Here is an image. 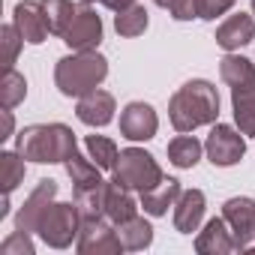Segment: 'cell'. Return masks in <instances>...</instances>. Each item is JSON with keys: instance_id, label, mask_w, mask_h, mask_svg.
<instances>
[{"instance_id": "6da1fadb", "label": "cell", "mask_w": 255, "mask_h": 255, "mask_svg": "<svg viewBox=\"0 0 255 255\" xmlns=\"http://www.w3.org/2000/svg\"><path fill=\"white\" fill-rule=\"evenodd\" d=\"M168 117L177 132H192L198 126L216 123L219 117V93L210 81L195 78L186 81L168 102Z\"/></svg>"}, {"instance_id": "7a4b0ae2", "label": "cell", "mask_w": 255, "mask_h": 255, "mask_svg": "<svg viewBox=\"0 0 255 255\" xmlns=\"http://www.w3.org/2000/svg\"><path fill=\"white\" fill-rule=\"evenodd\" d=\"M15 150L30 162H66L78 144L75 132L63 123H33L18 132Z\"/></svg>"}, {"instance_id": "3957f363", "label": "cell", "mask_w": 255, "mask_h": 255, "mask_svg": "<svg viewBox=\"0 0 255 255\" xmlns=\"http://www.w3.org/2000/svg\"><path fill=\"white\" fill-rule=\"evenodd\" d=\"M108 75V60L96 51H75L69 57H60L54 66V84L63 96H84L96 90Z\"/></svg>"}, {"instance_id": "277c9868", "label": "cell", "mask_w": 255, "mask_h": 255, "mask_svg": "<svg viewBox=\"0 0 255 255\" xmlns=\"http://www.w3.org/2000/svg\"><path fill=\"white\" fill-rule=\"evenodd\" d=\"M111 174H114V180L120 186L135 189V192H144V189H150V186H156L162 180L159 162L147 150H141V147H126V150H120Z\"/></svg>"}, {"instance_id": "5b68a950", "label": "cell", "mask_w": 255, "mask_h": 255, "mask_svg": "<svg viewBox=\"0 0 255 255\" xmlns=\"http://www.w3.org/2000/svg\"><path fill=\"white\" fill-rule=\"evenodd\" d=\"M78 228H81L78 204H72V201H51V207L45 210V216L39 222V237L51 249H66L72 243V237H78Z\"/></svg>"}, {"instance_id": "8992f818", "label": "cell", "mask_w": 255, "mask_h": 255, "mask_svg": "<svg viewBox=\"0 0 255 255\" xmlns=\"http://www.w3.org/2000/svg\"><path fill=\"white\" fill-rule=\"evenodd\" d=\"M75 246H78L81 255H117V252H126L120 237H117V225L108 216L81 219L78 243Z\"/></svg>"}, {"instance_id": "52a82bcc", "label": "cell", "mask_w": 255, "mask_h": 255, "mask_svg": "<svg viewBox=\"0 0 255 255\" xmlns=\"http://www.w3.org/2000/svg\"><path fill=\"white\" fill-rule=\"evenodd\" d=\"M204 150H207V159L219 168H228V165H237L246 153V141H243V132H234L231 126L225 123H216L207 141H204Z\"/></svg>"}, {"instance_id": "ba28073f", "label": "cell", "mask_w": 255, "mask_h": 255, "mask_svg": "<svg viewBox=\"0 0 255 255\" xmlns=\"http://www.w3.org/2000/svg\"><path fill=\"white\" fill-rule=\"evenodd\" d=\"M63 42L75 51H93L102 42V18L96 15V9H90V3H81L72 24L63 33Z\"/></svg>"}, {"instance_id": "9c48e42d", "label": "cell", "mask_w": 255, "mask_h": 255, "mask_svg": "<svg viewBox=\"0 0 255 255\" xmlns=\"http://www.w3.org/2000/svg\"><path fill=\"white\" fill-rule=\"evenodd\" d=\"M222 219L228 222L237 249H249L255 240V201L252 198H228L222 204Z\"/></svg>"}, {"instance_id": "30bf717a", "label": "cell", "mask_w": 255, "mask_h": 255, "mask_svg": "<svg viewBox=\"0 0 255 255\" xmlns=\"http://www.w3.org/2000/svg\"><path fill=\"white\" fill-rule=\"evenodd\" d=\"M159 129V117L147 102H129L120 111V132L129 141H150Z\"/></svg>"}, {"instance_id": "8fae6325", "label": "cell", "mask_w": 255, "mask_h": 255, "mask_svg": "<svg viewBox=\"0 0 255 255\" xmlns=\"http://www.w3.org/2000/svg\"><path fill=\"white\" fill-rule=\"evenodd\" d=\"M54 195H57V183H54V180H39L36 189H33V192L27 195V201L21 204V210H18V216H15V228H18V231H27V234L39 231V222H42L45 210L51 207Z\"/></svg>"}, {"instance_id": "7c38bea8", "label": "cell", "mask_w": 255, "mask_h": 255, "mask_svg": "<svg viewBox=\"0 0 255 255\" xmlns=\"http://www.w3.org/2000/svg\"><path fill=\"white\" fill-rule=\"evenodd\" d=\"M12 24L18 27V33L30 45H39L48 36V27H45V18H42V3H39V0H21V3H15Z\"/></svg>"}, {"instance_id": "4fadbf2b", "label": "cell", "mask_w": 255, "mask_h": 255, "mask_svg": "<svg viewBox=\"0 0 255 255\" xmlns=\"http://www.w3.org/2000/svg\"><path fill=\"white\" fill-rule=\"evenodd\" d=\"M75 114H78V120L87 123V126H105V123H111V117H114V96H111L108 90H99V87H96V90L78 96Z\"/></svg>"}, {"instance_id": "5bb4252c", "label": "cell", "mask_w": 255, "mask_h": 255, "mask_svg": "<svg viewBox=\"0 0 255 255\" xmlns=\"http://www.w3.org/2000/svg\"><path fill=\"white\" fill-rule=\"evenodd\" d=\"M234 249H237V243H234L231 228H228V222L222 216L219 219H210L198 231V237H195V252L198 255H228Z\"/></svg>"}, {"instance_id": "9a60e30c", "label": "cell", "mask_w": 255, "mask_h": 255, "mask_svg": "<svg viewBox=\"0 0 255 255\" xmlns=\"http://www.w3.org/2000/svg\"><path fill=\"white\" fill-rule=\"evenodd\" d=\"M252 39H255V18L246 15V12H237V15L225 18L216 27V45L225 48V51H234L240 45H249Z\"/></svg>"}, {"instance_id": "2e32d148", "label": "cell", "mask_w": 255, "mask_h": 255, "mask_svg": "<svg viewBox=\"0 0 255 255\" xmlns=\"http://www.w3.org/2000/svg\"><path fill=\"white\" fill-rule=\"evenodd\" d=\"M204 192L201 189H186V192H180V198H177V204H174V228L180 231V234H192V231H198V225H201V219H204Z\"/></svg>"}, {"instance_id": "e0dca14e", "label": "cell", "mask_w": 255, "mask_h": 255, "mask_svg": "<svg viewBox=\"0 0 255 255\" xmlns=\"http://www.w3.org/2000/svg\"><path fill=\"white\" fill-rule=\"evenodd\" d=\"M180 180H174V177H162L156 186H150V189H144L141 192V207H144V213H150V216H165L168 213V207H174L177 204V198H180Z\"/></svg>"}, {"instance_id": "ac0fdd59", "label": "cell", "mask_w": 255, "mask_h": 255, "mask_svg": "<svg viewBox=\"0 0 255 255\" xmlns=\"http://www.w3.org/2000/svg\"><path fill=\"white\" fill-rule=\"evenodd\" d=\"M105 216H108L114 225H120V222H126V219L138 216V204H135V198H132V189H126V186H120L117 180H111V183L105 186Z\"/></svg>"}, {"instance_id": "d6986e66", "label": "cell", "mask_w": 255, "mask_h": 255, "mask_svg": "<svg viewBox=\"0 0 255 255\" xmlns=\"http://www.w3.org/2000/svg\"><path fill=\"white\" fill-rule=\"evenodd\" d=\"M219 75L222 81L231 87V90H246V87H255V66L252 60L240 57V54H228L219 60Z\"/></svg>"}, {"instance_id": "ffe728a7", "label": "cell", "mask_w": 255, "mask_h": 255, "mask_svg": "<svg viewBox=\"0 0 255 255\" xmlns=\"http://www.w3.org/2000/svg\"><path fill=\"white\" fill-rule=\"evenodd\" d=\"M117 237L123 243L126 252H141L153 243V228L144 216H132V219H126L117 225Z\"/></svg>"}, {"instance_id": "44dd1931", "label": "cell", "mask_w": 255, "mask_h": 255, "mask_svg": "<svg viewBox=\"0 0 255 255\" xmlns=\"http://www.w3.org/2000/svg\"><path fill=\"white\" fill-rule=\"evenodd\" d=\"M66 171H69V180H72V186H75V192L78 189H90V186H102L105 180H102V168L90 159V156H81L78 150L66 159Z\"/></svg>"}, {"instance_id": "7402d4cb", "label": "cell", "mask_w": 255, "mask_h": 255, "mask_svg": "<svg viewBox=\"0 0 255 255\" xmlns=\"http://www.w3.org/2000/svg\"><path fill=\"white\" fill-rule=\"evenodd\" d=\"M39 3H42V18H45L48 33L63 36L66 27L72 24L78 6H72V0H39Z\"/></svg>"}, {"instance_id": "603a6c76", "label": "cell", "mask_w": 255, "mask_h": 255, "mask_svg": "<svg viewBox=\"0 0 255 255\" xmlns=\"http://www.w3.org/2000/svg\"><path fill=\"white\" fill-rule=\"evenodd\" d=\"M231 108H234V123L240 126V132L255 135V87L231 90Z\"/></svg>"}, {"instance_id": "cb8c5ba5", "label": "cell", "mask_w": 255, "mask_h": 255, "mask_svg": "<svg viewBox=\"0 0 255 255\" xmlns=\"http://www.w3.org/2000/svg\"><path fill=\"white\" fill-rule=\"evenodd\" d=\"M201 150L204 147L195 135H177V138L168 141V159L177 168H195L198 159H201Z\"/></svg>"}, {"instance_id": "d4e9b609", "label": "cell", "mask_w": 255, "mask_h": 255, "mask_svg": "<svg viewBox=\"0 0 255 255\" xmlns=\"http://www.w3.org/2000/svg\"><path fill=\"white\" fill-rule=\"evenodd\" d=\"M147 21H150L147 18V9L141 3H132L129 9H123V12L114 15V30L120 36H126V39H132V36H141L147 30Z\"/></svg>"}, {"instance_id": "484cf974", "label": "cell", "mask_w": 255, "mask_h": 255, "mask_svg": "<svg viewBox=\"0 0 255 255\" xmlns=\"http://www.w3.org/2000/svg\"><path fill=\"white\" fill-rule=\"evenodd\" d=\"M24 180V156L15 150H3L0 153V186H3V195H12V189Z\"/></svg>"}, {"instance_id": "4316f807", "label": "cell", "mask_w": 255, "mask_h": 255, "mask_svg": "<svg viewBox=\"0 0 255 255\" xmlns=\"http://www.w3.org/2000/svg\"><path fill=\"white\" fill-rule=\"evenodd\" d=\"M84 147H87V156L102 168V171H114V162H117V144L111 141V138H105V135H87V141H84Z\"/></svg>"}, {"instance_id": "83f0119b", "label": "cell", "mask_w": 255, "mask_h": 255, "mask_svg": "<svg viewBox=\"0 0 255 255\" xmlns=\"http://www.w3.org/2000/svg\"><path fill=\"white\" fill-rule=\"evenodd\" d=\"M24 96H27L24 75L15 72V69H6L3 78H0V105H3V108H15L18 102H24Z\"/></svg>"}, {"instance_id": "f1b7e54d", "label": "cell", "mask_w": 255, "mask_h": 255, "mask_svg": "<svg viewBox=\"0 0 255 255\" xmlns=\"http://www.w3.org/2000/svg\"><path fill=\"white\" fill-rule=\"evenodd\" d=\"M105 186H90V189H78L75 192V204L81 219H93V216H105Z\"/></svg>"}, {"instance_id": "f546056e", "label": "cell", "mask_w": 255, "mask_h": 255, "mask_svg": "<svg viewBox=\"0 0 255 255\" xmlns=\"http://www.w3.org/2000/svg\"><path fill=\"white\" fill-rule=\"evenodd\" d=\"M21 42H24V36L18 33L15 24H3V27H0V45H3V72L15 66V57H18Z\"/></svg>"}, {"instance_id": "4dcf8cb0", "label": "cell", "mask_w": 255, "mask_h": 255, "mask_svg": "<svg viewBox=\"0 0 255 255\" xmlns=\"http://www.w3.org/2000/svg\"><path fill=\"white\" fill-rule=\"evenodd\" d=\"M36 252V246H33V240H30V234L27 231H12L3 243H0V255H33Z\"/></svg>"}, {"instance_id": "1f68e13d", "label": "cell", "mask_w": 255, "mask_h": 255, "mask_svg": "<svg viewBox=\"0 0 255 255\" xmlns=\"http://www.w3.org/2000/svg\"><path fill=\"white\" fill-rule=\"evenodd\" d=\"M231 6H234V0H198V18L213 21V18L225 15Z\"/></svg>"}, {"instance_id": "d6a6232c", "label": "cell", "mask_w": 255, "mask_h": 255, "mask_svg": "<svg viewBox=\"0 0 255 255\" xmlns=\"http://www.w3.org/2000/svg\"><path fill=\"white\" fill-rule=\"evenodd\" d=\"M168 12L177 21H192V18H198V0H174Z\"/></svg>"}, {"instance_id": "836d02e7", "label": "cell", "mask_w": 255, "mask_h": 255, "mask_svg": "<svg viewBox=\"0 0 255 255\" xmlns=\"http://www.w3.org/2000/svg\"><path fill=\"white\" fill-rule=\"evenodd\" d=\"M81 3H93V0H81ZM96 3H102V6H108L114 12H123V9H129L132 3H138V0H96Z\"/></svg>"}, {"instance_id": "e575fe53", "label": "cell", "mask_w": 255, "mask_h": 255, "mask_svg": "<svg viewBox=\"0 0 255 255\" xmlns=\"http://www.w3.org/2000/svg\"><path fill=\"white\" fill-rule=\"evenodd\" d=\"M0 120H3V123H0V141H6L12 135V108L0 111Z\"/></svg>"}, {"instance_id": "d590c367", "label": "cell", "mask_w": 255, "mask_h": 255, "mask_svg": "<svg viewBox=\"0 0 255 255\" xmlns=\"http://www.w3.org/2000/svg\"><path fill=\"white\" fill-rule=\"evenodd\" d=\"M153 3H156V6H165V9H171V3H174V0H153Z\"/></svg>"}, {"instance_id": "8d00e7d4", "label": "cell", "mask_w": 255, "mask_h": 255, "mask_svg": "<svg viewBox=\"0 0 255 255\" xmlns=\"http://www.w3.org/2000/svg\"><path fill=\"white\" fill-rule=\"evenodd\" d=\"M252 12H255V0H252Z\"/></svg>"}]
</instances>
